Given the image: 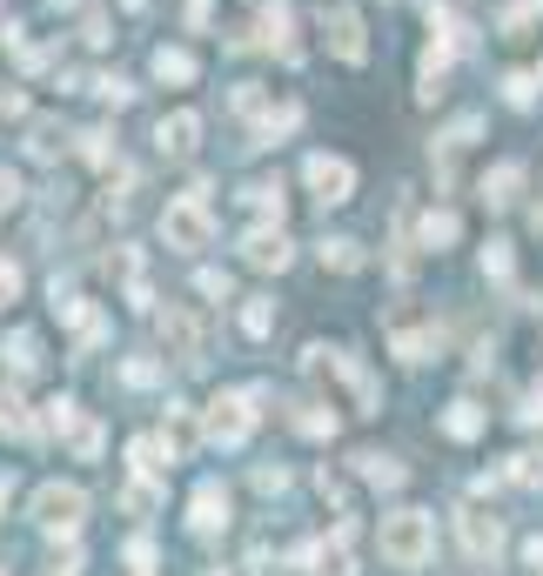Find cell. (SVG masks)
<instances>
[{"label": "cell", "mask_w": 543, "mask_h": 576, "mask_svg": "<svg viewBox=\"0 0 543 576\" xmlns=\"http://www.w3.org/2000/svg\"><path fill=\"white\" fill-rule=\"evenodd\" d=\"M382 563H396V569H422L437 556V516L430 510H390L382 516Z\"/></svg>", "instance_id": "6da1fadb"}, {"label": "cell", "mask_w": 543, "mask_h": 576, "mask_svg": "<svg viewBox=\"0 0 543 576\" xmlns=\"http://www.w3.org/2000/svg\"><path fill=\"white\" fill-rule=\"evenodd\" d=\"M162 242L181 248V255H202L215 242V215H209V188H188L162 208Z\"/></svg>", "instance_id": "7a4b0ae2"}, {"label": "cell", "mask_w": 543, "mask_h": 576, "mask_svg": "<svg viewBox=\"0 0 543 576\" xmlns=\"http://www.w3.org/2000/svg\"><path fill=\"white\" fill-rule=\"evenodd\" d=\"M255 402H262V389H222V396L209 402V415H202L209 443L242 449V443H249V430H255Z\"/></svg>", "instance_id": "3957f363"}, {"label": "cell", "mask_w": 543, "mask_h": 576, "mask_svg": "<svg viewBox=\"0 0 543 576\" xmlns=\"http://www.w3.org/2000/svg\"><path fill=\"white\" fill-rule=\"evenodd\" d=\"M308 369H323V375H336L349 396H356V415H376V402H382V389H376V375L363 369V356L356 349H308Z\"/></svg>", "instance_id": "277c9868"}, {"label": "cell", "mask_w": 543, "mask_h": 576, "mask_svg": "<svg viewBox=\"0 0 543 576\" xmlns=\"http://www.w3.org/2000/svg\"><path fill=\"white\" fill-rule=\"evenodd\" d=\"M34 523H41L48 536H74L88 523V489L81 483H41L34 489Z\"/></svg>", "instance_id": "5b68a950"}, {"label": "cell", "mask_w": 543, "mask_h": 576, "mask_svg": "<svg viewBox=\"0 0 543 576\" xmlns=\"http://www.w3.org/2000/svg\"><path fill=\"white\" fill-rule=\"evenodd\" d=\"M154 335H162V349L175 362H202V316L181 309V302H168L162 316H154Z\"/></svg>", "instance_id": "8992f818"}, {"label": "cell", "mask_w": 543, "mask_h": 576, "mask_svg": "<svg viewBox=\"0 0 543 576\" xmlns=\"http://www.w3.org/2000/svg\"><path fill=\"white\" fill-rule=\"evenodd\" d=\"M302 181L316 188V202H329V208L356 195V168H349L342 155H308V162H302Z\"/></svg>", "instance_id": "52a82bcc"}, {"label": "cell", "mask_w": 543, "mask_h": 576, "mask_svg": "<svg viewBox=\"0 0 543 576\" xmlns=\"http://www.w3.org/2000/svg\"><path fill=\"white\" fill-rule=\"evenodd\" d=\"M456 536H463V550H470V563H496L503 556V523L490 510H463L456 516Z\"/></svg>", "instance_id": "ba28073f"}, {"label": "cell", "mask_w": 543, "mask_h": 576, "mask_svg": "<svg viewBox=\"0 0 543 576\" xmlns=\"http://www.w3.org/2000/svg\"><path fill=\"white\" fill-rule=\"evenodd\" d=\"M302 563H308V576H356V556H349V523L336 536H323V543H308Z\"/></svg>", "instance_id": "9c48e42d"}, {"label": "cell", "mask_w": 543, "mask_h": 576, "mask_svg": "<svg viewBox=\"0 0 543 576\" xmlns=\"http://www.w3.org/2000/svg\"><path fill=\"white\" fill-rule=\"evenodd\" d=\"M154 141H162V155H175V162H188L202 148V114H162V128H154Z\"/></svg>", "instance_id": "30bf717a"}, {"label": "cell", "mask_w": 543, "mask_h": 576, "mask_svg": "<svg viewBox=\"0 0 543 576\" xmlns=\"http://www.w3.org/2000/svg\"><path fill=\"white\" fill-rule=\"evenodd\" d=\"M323 34H329L336 61H363V54H369V48H363V14H356V8H329V14H323Z\"/></svg>", "instance_id": "8fae6325"}, {"label": "cell", "mask_w": 543, "mask_h": 576, "mask_svg": "<svg viewBox=\"0 0 543 576\" xmlns=\"http://www.w3.org/2000/svg\"><path fill=\"white\" fill-rule=\"evenodd\" d=\"M390 342H396L403 362H430V356L443 349V329H437V322H403V316H396V322H390Z\"/></svg>", "instance_id": "7c38bea8"}, {"label": "cell", "mask_w": 543, "mask_h": 576, "mask_svg": "<svg viewBox=\"0 0 543 576\" xmlns=\"http://www.w3.org/2000/svg\"><path fill=\"white\" fill-rule=\"evenodd\" d=\"M188 529H195V536H222L228 529V489L222 483L195 489V503H188Z\"/></svg>", "instance_id": "4fadbf2b"}, {"label": "cell", "mask_w": 543, "mask_h": 576, "mask_svg": "<svg viewBox=\"0 0 543 576\" xmlns=\"http://www.w3.org/2000/svg\"><path fill=\"white\" fill-rule=\"evenodd\" d=\"M242 255H249V268H276V276H282L295 248H289V235H282V228H249Z\"/></svg>", "instance_id": "5bb4252c"}, {"label": "cell", "mask_w": 543, "mask_h": 576, "mask_svg": "<svg viewBox=\"0 0 543 576\" xmlns=\"http://www.w3.org/2000/svg\"><path fill=\"white\" fill-rule=\"evenodd\" d=\"M128 463H135V476H154V483H162L168 463H175V443H168V436H135V443H128Z\"/></svg>", "instance_id": "9a60e30c"}, {"label": "cell", "mask_w": 543, "mask_h": 576, "mask_svg": "<svg viewBox=\"0 0 543 576\" xmlns=\"http://www.w3.org/2000/svg\"><path fill=\"white\" fill-rule=\"evenodd\" d=\"M356 476L376 483V489H403V483H409L403 456H382V449H363V456H356Z\"/></svg>", "instance_id": "2e32d148"}, {"label": "cell", "mask_w": 543, "mask_h": 576, "mask_svg": "<svg viewBox=\"0 0 543 576\" xmlns=\"http://www.w3.org/2000/svg\"><path fill=\"white\" fill-rule=\"evenodd\" d=\"M0 356H8L14 375H34V369H41V335H34V329H14L8 342H0Z\"/></svg>", "instance_id": "e0dca14e"}, {"label": "cell", "mask_w": 543, "mask_h": 576, "mask_svg": "<svg viewBox=\"0 0 543 576\" xmlns=\"http://www.w3.org/2000/svg\"><path fill=\"white\" fill-rule=\"evenodd\" d=\"M443 436H450V443H477V436H483V409H477L470 396L450 402V409H443Z\"/></svg>", "instance_id": "ac0fdd59"}, {"label": "cell", "mask_w": 543, "mask_h": 576, "mask_svg": "<svg viewBox=\"0 0 543 576\" xmlns=\"http://www.w3.org/2000/svg\"><path fill=\"white\" fill-rule=\"evenodd\" d=\"M517 188H523V162H503V168L483 175V202H490V208H510Z\"/></svg>", "instance_id": "d6986e66"}, {"label": "cell", "mask_w": 543, "mask_h": 576, "mask_svg": "<svg viewBox=\"0 0 543 576\" xmlns=\"http://www.w3.org/2000/svg\"><path fill=\"white\" fill-rule=\"evenodd\" d=\"M242 208L282 228V208H289V202H282V181H249V188H242Z\"/></svg>", "instance_id": "ffe728a7"}, {"label": "cell", "mask_w": 543, "mask_h": 576, "mask_svg": "<svg viewBox=\"0 0 543 576\" xmlns=\"http://www.w3.org/2000/svg\"><path fill=\"white\" fill-rule=\"evenodd\" d=\"M154 81L188 88V81H195V54H188V48H154Z\"/></svg>", "instance_id": "44dd1931"}, {"label": "cell", "mask_w": 543, "mask_h": 576, "mask_svg": "<svg viewBox=\"0 0 543 576\" xmlns=\"http://www.w3.org/2000/svg\"><path fill=\"white\" fill-rule=\"evenodd\" d=\"M477 135H483V114H463V121H450V128L437 135V155H443V162H456Z\"/></svg>", "instance_id": "7402d4cb"}, {"label": "cell", "mask_w": 543, "mask_h": 576, "mask_svg": "<svg viewBox=\"0 0 543 576\" xmlns=\"http://www.w3.org/2000/svg\"><path fill=\"white\" fill-rule=\"evenodd\" d=\"M503 483H517V489H543V449H517V456H510V470H503Z\"/></svg>", "instance_id": "603a6c76"}, {"label": "cell", "mask_w": 543, "mask_h": 576, "mask_svg": "<svg viewBox=\"0 0 543 576\" xmlns=\"http://www.w3.org/2000/svg\"><path fill=\"white\" fill-rule=\"evenodd\" d=\"M0 436H34V415L14 389H0Z\"/></svg>", "instance_id": "cb8c5ba5"}, {"label": "cell", "mask_w": 543, "mask_h": 576, "mask_svg": "<svg viewBox=\"0 0 543 576\" xmlns=\"http://www.w3.org/2000/svg\"><path fill=\"white\" fill-rule=\"evenodd\" d=\"M289 422H295L302 436H336V409H323V402H295Z\"/></svg>", "instance_id": "d4e9b609"}, {"label": "cell", "mask_w": 543, "mask_h": 576, "mask_svg": "<svg viewBox=\"0 0 543 576\" xmlns=\"http://www.w3.org/2000/svg\"><path fill=\"white\" fill-rule=\"evenodd\" d=\"M323 268H336V276H356V268H363V248L349 242V235H336V242H323Z\"/></svg>", "instance_id": "484cf974"}, {"label": "cell", "mask_w": 543, "mask_h": 576, "mask_svg": "<svg viewBox=\"0 0 543 576\" xmlns=\"http://www.w3.org/2000/svg\"><path fill=\"white\" fill-rule=\"evenodd\" d=\"M456 235H463V221H456V215H450V208H437V215H430V221H422V248H450V242H456Z\"/></svg>", "instance_id": "4316f807"}, {"label": "cell", "mask_w": 543, "mask_h": 576, "mask_svg": "<svg viewBox=\"0 0 543 576\" xmlns=\"http://www.w3.org/2000/svg\"><path fill=\"white\" fill-rule=\"evenodd\" d=\"M242 329H249V335H268V329H276V302H268V295H249V302H242Z\"/></svg>", "instance_id": "83f0119b"}, {"label": "cell", "mask_w": 543, "mask_h": 576, "mask_svg": "<svg viewBox=\"0 0 543 576\" xmlns=\"http://www.w3.org/2000/svg\"><path fill=\"white\" fill-rule=\"evenodd\" d=\"M67 443H74V456H81V463H94V456H101V422H74V430H67Z\"/></svg>", "instance_id": "f1b7e54d"}, {"label": "cell", "mask_w": 543, "mask_h": 576, "mask_svg": "<svg viewBox=\"0 0 543 576\" xmlns=\"http://www.w3.org/2000/svg\"><path fill=\"white\" fill-rule=\"evenodd\" d=\"M122 503H128V510H135V516H148V510H154V503H162V489H154V476H135V483H128V489H122Z\"/></svg>", "instance_id": "f546056e"}, {"label": "cell", "mask_w": 543, "mask_h": 576, "mask_svg": "<svg viewBox=\"0 0 543 576\" xmlns=\"http://www.w3.org/2000/svg\"><path fill=\"white\" fill-rule=\"evenodd\" d=\"M262 41L289 54V8H268V14H262Z\"/></svg>", "instance_id": "4dcf8cb0"}, {"label": "cell", "mask_w": 543, "mask_h": 576, "mask_svg": "<svg viewBox=\"0 0 543 576\" xmlns=\"http://www.w3.org/2000/svg\"><path fill=\"white\" fill-rule=\"evenodd\" d=\"M41 422H48V430H54V436H67V430H74V422H81V409H74V402H67V396H54V402H48V415H41Z\"/></svg>", "instance_id": "1f68e13d"}, {"label": "cell", "mask_w": 543, "mask_h": 576, "mask_svg": "<svg viewBox=\"0 0 543 576\" xmlns=\"http://www.w3.org/2000/svg\"><path fill=\"white\" fill-rule=\"evenodd\" d=\"M483 276L510 282V242H490V248H483Z\"/></svg>", "instance_id": "d6a6232c"}, {"label": "cell", "mask_w": 543, "mask_h": 576, "mask_svg": "<svg viewBox=\"0 0 543 576\" xmlns=\"http://www.w3.org/2000/svg\"><path fill=\"white\" fill-rule=\"evenodd\" d=\"M530 14H543V0H510V8H503V27H510V34H517V27H523Z\"/></svg>", "instance_id": "836d02e7"}, {"label": "cell", "mask_w": 543, "mask_h": 576, "mask_svg": "<svg viewBox=\"0 0 543 576\" xmlns=\"http://www.w3.org/2000/svg\"><path fill=\"white\" fill-rule=\"evenodd\" d=\"M128 563H135L141 576H154V543H148V536H135V543H128Z\"/></svg>", "instance_id": "e575fe53"}, {"label": "cell", "mask_w": 543, "mask_h": 576, "mask_svg": "<svg viewBox=\"0 0 543 576\" xmlns=\"http://www.w3.org/2000/svg\"><path fill=\"white\" fill-rule=\"evenodd\" d=\"M122 375H128V382H135V389H148V382H154V375H162V369H154V362H148V356H135V362H128V369H122Z\"/></svg>", "instance_id": "d590c367"}, {"label": "cell", "mask_w": 543, "mask_h": 576, "mask_svg": "<svg viewBox=\"0 0 543 576\" xmlns=\"http://www.w3.org/2000/svg\"><path fill=\"white\" fill-rule=\"evenodd\" d=\"M503 94H510L517 107H530V94H536V88H530V74H510V81H503Z\"/></svg>", "instance_id": "8d00e7d4"}, {"label": "cell", "mask_w": 543, "mask_h": 576, "mask_svg": "<svg viewBox=\"0 0 543 576\" xmlns=\"http://www.w3.org/2000/svg\"><path fill=\"white\" fill-rule=\"evenodd\" d=\"M14 295H21V268L0 261V302H14Z\"/></svg>", "instance_id": "74e56055"}, {"label": "cell", "mask_w": 543, "mask_h": 576, "mask_svg": "<svg viewBox=\"0 0 543 576\" xmlns=\"http://www.w3.org/2000/svg\"><path fill=\"white\" fill-rule=\"evenodd\" d=\"M202 295H215V302H228V276H215V268H202V282H195Z\"/></svg>", "instance_id": "f35d334b"}, {"label": "cell", "mask_w": 543, "mask_h": 576, "mask_svg": "<svg viewBox=\"0 0 543 576\" xmlns=\"http://www.w3.org/2000/svg\"><path fill=\"white\" fill-rule=\"evenodd\" d=\"M54 576H81V550H54Z\"/></svg>", "instance_id": "ab89813d"}, {"label": "cell", "mask_w": 543, "mask_h": 576, "mask_svg": "<svg viewBox=\"0 0 543 576\" xmlns=\"http://www.w3.org/2000/svg\"><path fill=\"white\" fill-rule=\"evenodd\" d=\"M14 202H21V181H14L8 168H0V208H14Z\"/></svg>", "instance_id": "60d3db41"}, {"label": "cell", "mask_w": 543, "mask_h": 576, "mask_svg": "<svg viewBox=\"0 0 543 576\" xmlns=\"http://www.w3.org/2000/svg\"><path fill=\"white\" fill-rule=\"evenodd\" d=\"M523 563H530V576H543V536H530V543H523Z\"/></svg>", "instance_id": "b9f144b4"}, {"label": "cell", "mask_w": 543, "mask_h": 576, "mask_svg": "<svg viewBox=\"0 0 543 576\" xmlns=\"http://www.w3.org/2000/svg\"><path fill=\"white\" fill-rule=\"evenodd\" d=\"M0 114H21V94L14 88H0Z\"/></svg>", "instance_id": "7bdbcfd3"}, {"label": "cell", "mask_w": 543, "mask_h": 576, "mask_svg": "<svg viewBox=\"0 0 543 576\" xmlns=\"http://www.w3.org/2000/svg\"><path fill=\"white\" fill-rule=\"evenodd\" d=\"M8 489H14V483H8V476H0V510H8Z\"/></svg>", "instance_id": "ee69618b"}, {"label": "cell", "mask_w": 543, "mask_h": 576, "mask_svg": "<svg viewBox=\"0 0 543 576\" xmlns=\"http://www.w3.org/2000/svg\"><path fill=\"white\" fill-rule=\"evenodd\" d=\"M536 228H543V202H536Z\"/></svg>", "instance_id": "f6af8a7d"}, {"label": "cell", "mask_w": 543, "mask_h": 576, "mask_svg": "<svg viewBox=\"0 0 543 576\" xmlns=\"http://www.w3.org/2000/svg\"><path fill=\"white\" fill-rule=\"evenodd\" d=\"M0 576H8V569H0Z\"/></svg>", "instance_id": "bcb514c9"}, {"label": "cell", "mask_w": 543, "mask_h": 576, "mask_svg": "<svg viewBox=\"0 0 543 576\" xmlns=\"http://www.w3.org/2000/svg\"><path fill=\"white\" fill-rule=\"evenodd\" d=\"M215 576H222V569H215Z\"/></svg>", "instance_id": "7dc6e473"}]
</instances>
